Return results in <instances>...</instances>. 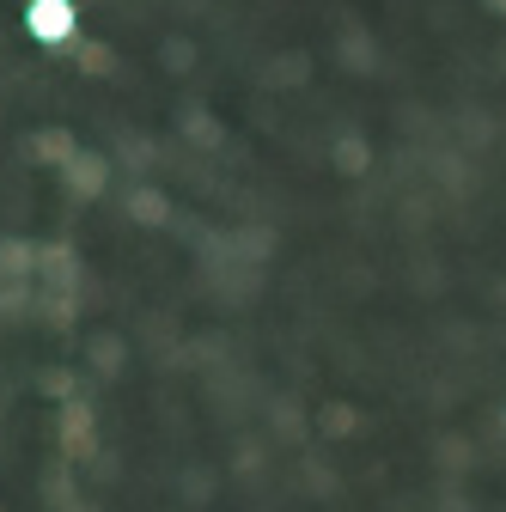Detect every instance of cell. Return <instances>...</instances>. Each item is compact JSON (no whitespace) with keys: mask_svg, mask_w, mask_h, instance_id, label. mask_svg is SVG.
I'll return each instance as SVG.
<instances>
[{"mask_svg":"<svg viewBox=\"0 0 506 512\" xmlns=\"http://www.w3.org/2000/svg\"><path fill=\"white\" fill-rule=\"evenodd\" d=\"M25 31L37 43H68L80 31V7L74 0H25Z\"/></svg>","mask_w":506,"mask_h":512,"instance_id":"obj_1","label":"cell"},{"mask_svg":"<svg viewBox=\"0 0 506 512\" xmlns=\"http://www.w3.org/2000/svg\"><path fill=\"white\" fill-rule=\"evenodd\" d=\"M61 183H68L80 202H98V196H104V183H110V165H104V153H86V147H80L68 165H61Z\"/></svg>","mask_w":506,"mask_h":512,"instance_id":"obj_2","label":"cell"},{"mask_svg":"<svg viewBox=\"0 0 506 512\" xmlns=\"http://www.w3.org/2000/svg\"><path fill=\"white\" fill-rule=\"evenodd\" d=\"M37 281H49V293H74L80 256H74L68 244H37Z\"/></svg>","mask_w":506,"mask_h":512,"instance_id":"obj_3","label":"cell"},{"mask_svg":"<svg viewBox=\"0 0 506 512\" xmlns=\"http://www.w3.org/2000/svg\"><path fill=\"white\" fill-rule=\"evenodd\" d=\"M74 153H80V141L68 135V128H43V135H31V141H25V159H37V165H55V171L68 165Z\"/></svg>","mask_w":506,"mask_h":512,"instance_id":"obj_4","label":"cell"},{"mask_svg":"<svg viewBox=\"0 0 506 512\" xmlns=\"http://www.w3.org/2000/svg\"><path fill=\"white\" fill-rule=\"evenodd\" d=\"M0 281H37V244L0 238Z\"/></svg>","mask_w":506,"mask_h":512,"instance_id":"obj_5","label":"cell"},{"mask_svg":"<svg viewBox=\"0 0 506 512\" xmlns=\"http://www.w3.org/2000/svg\"><path fill=\"white\" fill-rule=\"evenodd\" d=\"M129 220H135V226H165V220H171L165 189H135V196H129Z\"/></svg>","mask_w":506,"mask_h":512,"instance_id":"obj_6","label":"cell"},{"mask_svg":"<svg viewBox=\"0 0 506 512\" xmlns=\"http://www.w3.org/2000/svg\"><path fill=\"white\" fill-rule=\"evenodd\" d=\"M61 445H68V452H86V445H92V409L86 403L61 409Z\"/></svg>","mask_w":506,"mask_h":512,"instance_id":"obj_7","label":"cell"},{"mask_svg":"<svg viewBox=\"0 0 506 512\" xmlns=\"http://www.w3.org/2000/svg\"><path fill=\"white\" fill-rule=\"evenodd\" d=\"M43 317L55 330H68L74 324V293H43Z\"/></svg>","mask_w":506,"mask_h":512,"instance_id":"obj_8","label":"cell"},{"mask_svg":"<svg viewBox=\"0 0 506 512\" xmlns=\"http://www.w3.org/2000/svg\"><path fill=\"white\" fill-rule=\"evenodd\" d=\"M80 68H86L92 80H104V74H110V49H104V43H80Z\"/></svg>","mask_w":506,"mask_h":512,"instance_id":"obj_9","label":"cell"}]
</instances>
